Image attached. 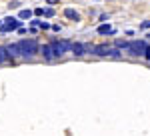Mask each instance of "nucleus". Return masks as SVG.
I'll list each match as a JSON object with an SVG mask.
<instances>
[{
	"label": "nucleus",
	"mask_w": 150,
	"mask_h": 136,
	"mask_svg": "<svg viewBox=\"0 0 150 136\" xmlns=\"http://www.w3.org/2000/svg\"><path fill=\"white\" fill-rule=\"evenodd\" d=\"M148 52V44L144 40H132L128 46V54L130 56H144Z\"/></svg>",
	"instance_id": "f257e3e1"
},
{
	"label": "nucleus",
	"mask_w": 150,
	"mask_h": 136,
	"mask_svg": "<svg viewBox=\"0 0 150 136\" xmlns=\"http://www.w3.org/2000/svg\"><path fill=\"white\" fill-rule=\"evenodd\" d=\"M18 44H20V50H22V56L24 58H32L36 52H38V44H36V40H20Z\"/></svg>",
	"instance_id": "f03ea898"
},
{
	"label": "nucleus",
	"mask_w": 150,
	"mask_h": 136,
	"mask_svg": "<svg viewBox=\"0 0 150 136\" xmlns=\"http://www.w3.org/2000/svg\"><path fill=\"white\" fill-rule=\"evenodd\" d=\"M50 46H52L54 56H62L64 52L72 50V42H68V40H52V42H50Z\"/></svg>",
	"instance_id": "7ed1b4c3"
},
{
	"label": "nucleus",
	"mask_w": 150,
	"mask_h": 136,
	"mask_svg": "<svg viewBox=\"0 0 150 136\" xmlns=\"http://www.w3.org/2000/svg\"><path fill=\"white\" fill-rule=\"evenodd\" d=\"M18 28H20V20H16V18H6V24L0 26L2 32H10V30H18Z\"/></svg>",
	"instance_id": "20e7f679"
},
{
	"label": "nucleus",
	"mask_w": 150,
	"mask_h": 136,
	"mask_svg": "<svg viewBox=\"0 0 150 136\" xmlns=\"http://www.w3.org/2000/svg\"><path fill=\"white\" fill-rule=\"evenodd\" d=\"M110 46L108 44H98V46H94V52L92 54H96V56H110Z\"/></svg>",
	"instance_id": "39448f33"
},
{
	"label": "nucleus",
	"mask_w": 150,
	"mask_h": 136,
	"mask_svg": "<svg viewBox=\"0 0 150 136\" xmlns=\"http://www.w3.org/2000/svg\"><path fill=\"white\" fill-rule=\"evenodd\" d=\"M6 50H8L10 58H18V56H22V50H20V44H18V42H16V44H8V46H6Z\"/></svg>",
	"instance_id": "423d86ee"
},
{
	"label": "nucleus",
	"mask_w": 150,
	"mask_h": 136,
	"mask_svg": "<svg viewBox=\"0 0 150 136\" xmlns=\"http://www.w3.org/2000/svg\"><path fill=\"white\" fill-rule=\"evenodd\" d=\"M96 32H98V34H114V28H112L110 24H100Z\"/></svg>",
	"instance_id": "0eeeda50"
},
{
	"label": "nucleus",
	"mask_w": 150,
	"mask_h": 136,
	"mask_svg": "<svg viewBox=\"0 0 150 136\" xmlns=\"http://www.w3.org/2000/svg\"><path fill=\"white\" fill-rule=\"evenodd\" d=\"M72 52H74V56H82V54H86V50H84V44H72Z\"/></svg>",
	"instance_id": "6e6552de"
},
{
	"label": "nucleus",
	"mask_w": 150,
	"mask_h": 136,
	"mask_svg": "<svg viewBox=\"0 0 150 136\" xmlns=\"http://www.w3.org/2000/svg\"><path fill=\"white\" fill-rule=\"evenodd\" d=\"M42 56L46 58V60H50V58H54V52H52V46H50V44L42 46Z\"/></svg>",
	"instance_id": "1a4fd4ad"
},
{
	"label": "nucleus",
	"mask_w": 150,
	"mask_h": 136,
	"mask_svg": "<svg viewBox=\"0 0 150 136\" xmlns=\"http://www.w3.org/2000/svg\"><path fill=\"white\" fill-rule=\"evenodd\" d=\"M64 16L70 18V20H78V18H80V16H78V12L74 10V8H66V10H64Z\"/></svg>",
	"instance_id": "9d476101"
},
{
	"label": "nucleus",
	"mask_w": 150,
	"mask_h": 136,
	"mask_svg": "<svg viewBox=\"0 0 150 136\" xmlns=\"http://www.w3.org/2000/svg\"><path fill=\"white\" fill-rule=\"evenodd\" d=\"M8 58H10L8 50H6V48H0V64H2V62H6Z\"/></svg>",
	"instance_id": "9b49d317"
},
{
	"label": "nucleus",
	"mask_w": 150,
	"mask_h": 136,
	"mask_svg": "<svg viewBox=\"0 0 150 136\" xmlns=\"http://www.w3.org/2000/svg\"><path fill=\"white\" fill-rule=\"evenodd\" d=\"M128 46H130V42H126V40H116V48H120V50H128Z\"/></svg>",
	"instance_id": "f8f14e48"
},
{
	"label": "nucleus",
	"mask_w": 150,
	"mask_h": 136,
	"mask_svg": "<svg viewBox=\"0 0 150 136\" xmlns=\"http://www.w3.org/2000/svg\"><path fill=\"white\" fill-rule=\"evenodd\" d=\"M110 56H112V58H120V56H122L120 48H112V50H110Z\"/></svg>",
	"instance_id": "ddd939ff"
},
{
	"label": "nucleus",
	"mask_w": 150,
	"mask_h": 136,
	"mask_svg": "<svg viewBox=\"0 0 150 136\" xmlns=\"http://www.w3.org/2000/svg\"><path fill=\"white\" fill-rule=\"evenodd\" d=\"M30 16H32V10H20V18H30Z\"/></svg>",
	"instance_id": "4468645a"
},
{
	"label": "nucleus",
	"mask_w": 150,
	"mask_h": 136,
	"mask_svg": "<svg viewBox=\"0 0 150 136\" xmlns=\"http://www.w3.org/2000/svg\"><path fill=\"white\" fill-rule=\"evenodd\" d=\"M44 16H48V18L54 16V10H52V8H46V10H44Z\"/></svg>",
	"instance_id": "2eb2a0df"
},
{
	"label": "nucleus",
	"mask_w": 150,
	"mask_h": 136,
	"mask_svg": "<svg viewBox=\"0 0 150 136\" xmlns=\"http://www.w3.org/2000/svg\"><path fill=\"white\" fill-rule=\"evenodd\" d=\"M34 14H36V16H42V14H44V8H36Z\"/></svg>",
	"instance_id": "dca6fc26"
},
{
	"label": "nucleus",
	"mask_w": 150,
	"mask_h": 136,
	"mask_svg": "<svg viewBox=\"0 0 150 136\" xmlns=\"http://www.w3.org/2000/svg\"><path fill=\"white\" fill-rule=\"evenodd\" d=\"M142 28H150V20H144L142 22Z\"/></svg>",
	"instance_id": "f3484780"
},
{
	"label": "nucleus",
	"mask_w": 150,
	"mask_h": 136,
	"mask_svg": "<svg viewBox=\"0 0 150 136\" xmlns=\"http://www.w3.org/2000/svg\"><path fill=\"white\" fill-rule=\"evenodd\" d=\"M0 26H2V22H0Z\"/></svg>",
	"instance_id": "a211bd4d"
}]
</instances>
